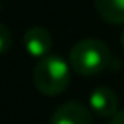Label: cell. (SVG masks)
Returning a JSON list of instances; mask_svg holds the SVG:
<instances>
[{"label": "cell", "instance_id": "cell-1", "mask_svg": "<svg viewBox=\"0 0 124 124\" xmlns=\"http://www.w3.org/2000/svg\"><path fill=\"white\" fill-rule=\"evenodd\" d=\"M68 62L75 73L82 77H97L111 66L113 57L102 40L84 39L71 47Z\"/></svg>", "mask_w": 124, "mask_h": 124}, {"label": "cell", "instance_id": "cell-2", "mask_svg": "<svg viewBox=\"0 0 124 124\" xmlns=\"http://www.w3.org/2000/svg\"><path fill=\"white\" fill-rule=\"evenodd\" d=\"M70 62L60 57H44L33 70V84L42 95L55 97L66 91L70 86L71 71Z\"/></svg>", "mask_w": 124, "mask_h": 124}, {"label": "cell", "instance_id": "cell-3", "mask_svg": "<svg viewBox=\"0 0 124 124\" xmlns=\"http://www.w3.org/2000/svg\"><path fill=\"white\" fill-rule=\"evenodd\" d=\"M89 108L99 117L111 119L119 111V97L109 88H95L89 95Z\"/></svg>", "mask_w": 124, "mask_h": 124}, {"label": "cell", "instance_id": "cell-4", "mask_svg": "<svg viewBox=\"0 0 124 124\" xmlns=\"http://www.w3.org/2000/svg\"><path fill=\"white\" fill-rule=\"evenodd\" d=\"M91 113L80 102H66L55 109L51 124H91Z\"/></svg>", "mask_w": 124, "mask_h": 124}, {"label": "cell", "instance_id": "cell-5", "mask_svg": "<svg viewBox=\"0 0 124 124\" xmlns=\"http://www.w3.org/2000/svg\"><path fill=\"white\" fill-rule=\"evenodd\" d=\"M51 46H53V39H51L49 31L44 27H29L24 33V47L31 57H47Z\"/></svg>", "mask_w": 124, "mask_h": 124}, {"label": "cell", "instance_id": "cell-6", "mask_svg": "<svg viewBox=\"0 0 124 124\" xmlns=\"http://www.w3.org/2000/svg\"><path fill=\"white\" fill-rule=\"evenodd\" d=\"M99 16L104 22L119 26L124 24V0H93Z\"/></svg>", "mask_w": 124, "mask_h": 124}, {"label": "cell", "instance_id": "cell-7", "mask_svg": "<svg viewBox=\"0 0 124 124\" xmlns=\"http://www.w3.org/2000/svg\"><path fill=\"white\" fill-rule=\"evenodd\" d=\"M9 40H11V33H9L8 26H0V51L6 53L9 49Z\"/></svg>", "mask_w": 124, "mask_h": 124}, {"label": "cell", "instance_id": "cell-8", "mask_svg": "<svg viewBox=\"0 0 124 124\" xmlns=\"http://www.w3.org/2000/svg\"><path fill=\"white\" fill-rule=\"evenodd\" d=\"M109 124H124V109H119V111L111 117Z\"/></svg>", "mask_w": 124, "mask_h": 124}, {"label": "cell", "instance_id": "cell-9", "mask_svg": "<svg viewBox=\"0 0 124 124\" xmlns=\"http://www.w3.org/2000/svg\"><path fill=\"white\" fill-rule=\"evenodd\" d=\"M120 44H122V47H124V31H122V35H120Z\"/></svg>", "mask_w": 124, "mask_h": 124}]
</instances>
